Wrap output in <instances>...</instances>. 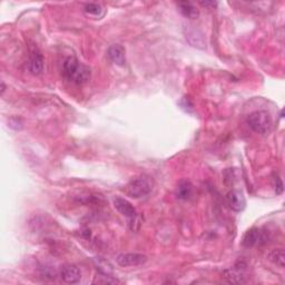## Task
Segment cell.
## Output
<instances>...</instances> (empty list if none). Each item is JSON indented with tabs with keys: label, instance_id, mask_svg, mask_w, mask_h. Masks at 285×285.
I'll return each instance as SVG.
<instances>
[{
	"label": "cell",
	"instance_id": "2",
	"mask_svg": "<svg viewBox=\"0 0 285 285\" xmlns=\"http://www.w3.org/2000/svg\"><path fill=\"white\" fill-rule=\"evenodd\" d=\"M246 123L255 133L265 135L270 133L272 128V117L265 110H255L246 118Z\"/></svg>",
	"mask_w": 285,
	"mask_h": 285
},
{
	"label": "cell",
	"instance_id": "9",
	"mask_svg": "<svg viewBox=\"0 0 285 285\" xmlns=\"http://www.w3.org/2000/svg\"><path fill=\"white\" fill-rule=\"evenodd\" d=\"M60 278L64 282L68 284L78 283L81 279V273L79 268L75 265H65L60 270Z\"/></svg>",
	"mask_w": 285,
	"mask_h": 285
},
{
	"label": "cell",
	"instance_id": "5",
	"mask_svg": "<svg viewBox=\"0 0 285 285\" xmlns=\"http://www.w3.org/2000/svg\"><path fill=\"white\" fill-rule=\"evenodd\" d=\"M147 261V256L139 253H123L116 258L118 265L123 267L143 265Z\"/></svg>",
	"mask_w": 285,
	"mask_h": 285
},
{
	"label": "cell",
	"instance_id": "10",
	"mask_svg": "<svg viewBox=\"0 0 285 285\" xmlns=\"http://www.w3.org/2000/svg\"><path fill=\"white\" fill-rule=\"evenodd\" d=\"M107 56L109 59L113 61L114 64L118 66H124L126 64V57H125V49H124L121 45H111L107 51Z\"/></svg>",
	"mask_w": 285,
	"mask_h": 285
},
{
	"label": "cell",
	"instance_id": "16",
	"mask_svg": "<svg viewBox=\"0 0 285 285\" xmlns=\"http://www.w3.org/2000/svg\"><path fill=\"white\" fill-rule=\"evenodd\" d=\"M84 11L89 16H93V17H102L104 15V9L101 5L98 3H86L84 7Z\"/></svg>",
	"mask_w": 285,
	"mask_h": 285
},
{
	"label": "cell",
	"instance_id": "13",
	"mask_svg": "<svg viewBox=\"0 0 285 285\" xmlns=\"http://www.w3.org/2000/svg\"><path fill=\"white\" fill-rule=\"evenodd\" d=\"M193 195V185L188 181H181L176 188V196L180 200H189Z\"/></svg>",
	"mask_w": 285,
	"mask_h": 285
},
{
	"label": "cell",
	"instance_id": "4",
	"mask_svg": "<svg viewBox=\"0 0 285 285\" xmlns=\"http://www.w3.org/2000/svg\"><path fill=\"white\" fill-rule=\"evenodd\" d=\"M245 264L243 262L236 263V265L232 268H229L223 272V279H224L227 283L232 284H242L245 283Z\"/></svg>",
	"mask_w": 285,
	"mask_h": 285
},
{
	"label": "cell",
	"instance_id": "6",
	"mask_svg": "<svg viewBox=\"0 0 285 285\" xmlns=\"http://www.w3.org/2000/svg\"><path fill=\"white\" fill-rule=\"evenodd\" d=\"M28 67L32 75H40L44 72V56L38 48H34L30 52Z\"/></svg>",
	"mask_w": 285,
	"mask_h": 285
},
{
	"label": "cell",
	"instance_id": "15",
	"mask_svg": "<svg viewBox=\"0 0 285 285\" xmlns=\"http://www.w3.org/2000/svg\"><path fill=\"white\" fill-rule=\"evenodd\" d=\"M268 259L272 263H274L275 265H278L280 267H284L285 265V254L283 249H275L272 250L267 255Z\"/></svg>",
	"mask_w": 285,
	"mask_h": 285
},
{
	"label": "cell",
	"instance_id": "12",
	"mask_svg": "<svg viewBox=\"0 0 285 285\" xmlns=\"http://www.w3.org/2000/svg\"><path fill=\"white\" fill-rule=\"evenodd\" d=\"M177 7H179V10L181 11V14L186 18L196 19L198 16H200V11H198L197 7L192 2H187V1L179 2L177 3Z\"/></svg>",
	"mask_w": 285,
	"mask_h": 285
},
{
	"label": "cell",
	"instance_id": "7",
	"mask_svg": "<svg viewBox=\"0 0 285 285\" xmlns=\"http://www.w3.org/2000/svg\"><path fill=\"white\" fill-rule=\"evenodd\" d=\"M227 205L235 212H242L246 206V200L243 193L239 191H231L226 196Z\"/></svg>",
	"mask_w": 285,
	"mask_h": 285
},
{
	"label": "cell",
	"instance_id": "1",
	"mask_svg": "<svg viewBox=\"0 0 285 285\" xmlns=\"http://www.w3.org/2000/svg\"><path fill=\"white\" fill-rule=\"evenodd\" d=\"M63 75L70 82L81 85L89 80L90 69L75 57L70 56L65 59L63 64Z\"/></svg>",
	"mask_w": 285,
	"mask_h": 285
},
{
	"label": "cell",
	"instance_id": "14",
	"mask_svg": "<svg viewBox=\"0 0 285 285\" xmlns=\"http://www.w3.org/2000/svg\"><path fill=\"white\" fill-rule=\"evenodd\" d=\"M94 263H95V265H96L97 270L101 274L113 275L114 268H113V265H111L109 261H107V259H103V258H96V259H94Z\"/></svg>",
	"mask_w": 285,
	"mask_h": 285
},
{
	"label": "cell",
	"instance_id": "8",
	"mask_svg": "<svg viewBox=\"0 0 285 285\" xmlns=\"http://www.w3.org/2000/svg\"><path fill=\"white\" fill-rule=\"evenodd\" d=\"M114 206H115V208H116L118 212L122 214V215L128 217L130 220H133V218H135L136 216H138L134 206L131 205L127 200H125V198L115 197Z\"/></svg>",
	"mask_w": 285,
	"mask_h": 285
},
{
	"label": "cell",
	"instance_id": "18",
	"mask_svg": "<svg viewBox=\"0 0 285 285\" xmlns=\"http://www.w3.org/2000/svg\"><path fill=\"white\" fill-rule=\"evenodd\" d=\"M274 188H275L276 194H281L283 192L282 180H281L278 175H276V177H274Z\"/></svg>",
	"mask_w": 285,
	"mask_h": 285
},
{
	"label": "cell",
	"instance_id": "3",
	"mask_svg": "<svg viewBox=\"0 0 285 285\" xmlns=\"http://www.w3.org/2000/svg\"><path fill=\"white\" fill-rule=\"evenodd\" d=\"M153 183L150 177L139 176L131 180L125 187L128 196L133 198H142L147 196L152 192Z\"/></svg>",
	"mask_w": 285,
	"mask_h": 285
},
{
	"label": "cell",
	"instance_id": "11",
	"mask_svg": "<svg viewBox=\"0 0 285 285\" xmlns=\"http://www.w3.org/2000/svg\"><path fill=\"white\" fill-rule=\"evenodd\" d=\"M263 239V234L261 232V230L253 227L247 231L245 233L244 237H243V245L245 247H253L255 245H258L259 243H261Z\"/></svg>",
	"mask_w": 285,
	"mask_h": 285
},
{
	"label": "cell",
	"instance_id": "19",
	"mask_svg": "<svg viewBox=\"0 0 285 285\" xmlns=\"http://www.w3.org/2000/svg\"><path fill=\"white\" fill-rule=\"evenodd\" d=\"M200 5H202L203 7H216L217 2H215V1H201Z\"/></svg>",
	"mask_w": 285,
	"mask_h": 285
},
{
	"label": "cell",
	"instance_id": "20",
	"mask_svg": "<svg viewBox=\"0 0 285 285\" xmlns=\"http://www.w3.org/2000/svg\"><path fill=\"white\" fill-rule=\"evenodd\" d=\"M5 89H6V86L3 84V81H1V95L5 93Z\"/></svg>",
	"mask_w": 285,
	"mask_h": 285
},
{
	"label": "cell",
	"instance_id": "17",
	"mask_svg": "<svg viewBox=\"0 0 285 285\" xmlns=\"http://www.w3.org/2000/svg\"><path fill=\"white\" fill-rule=\"evenodd\" d=\"M94 283H98V284H116V283H119V281H117L116 279L111 278V275L102 274V276H97L96 280L94 281Z\"/></svg>",
	"mask_w": 285,
	"mask_h": 285
}]
</instances>
